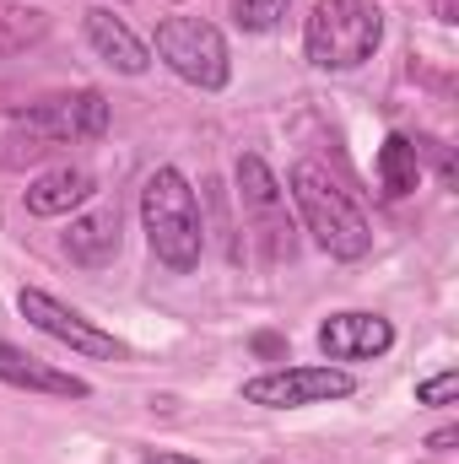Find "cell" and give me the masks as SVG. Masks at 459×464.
Listing matches in <instances>:
<instances>
[{
	"mask_svg": "<svg viewBox=\"0 0 459 464\" xmlns=\"http://www.w3.org/2000/svg\"><path fill=\"white\" fill-rule=\"evenodd\" d=\"M287 5H292V0H232V16H238L243 33H270V27L287 16Z\"/></svg>",
	"mask_w": 459,
	"mask_h": 464,
	"instance_id": "16",
	"label": "cell"
},
{
	"mask_svg": "<svg viewBox=\"0 0 459 464\" xmlns=\"http://www.w3.org/2000/svg\"><path fill=\"white\" fill-rule=\"evenodd\" d=\"M378 184H384L389 200L416 195V184H422V146L411 135H389L378 146Z\"/></svg>",
	"mask_w": 459,
	"mask_h": 464,
	"instance_id": "14",
	"label": "cell"
},
{
	"mask_svg": "<svg viewBox=\"0 0 459 464\" xmlns=\"http://www.w3.org/2000/svg\"><path fill=\"white\" fill-rule=\"evenodd\" d=\"M454 394H459V372L454 367L438 372V378H422V383H416V400H422V405H454Z\"/></svg>",
	"mask_w": 459,
	"mask_h": 464,
	"instance_id": "17",
	"label": "cell"
},
{
	"mask_svg": "<svg viewBox=\"0 0 459 464\" xmlns=\"http://www.w3.org/2000/svg\"><path fill=\"white\" fill-rule=\"evenodd\" d=\"M87 44H93V54L103 65H114L119 76H146V65H151L146 44L119 22L114 11H87Z\"/></svg>",
	"mask_w": 459,
	"mask_h": 464,
	"instance_id": "11",
	"label": "cell"
},
{
	"mask_svg": "<svg viewBox=\"0 0 459 464\" xmlns=\"http://www.w3.org/2000/svg\"><path fill=\"white\" fill-rule=\"evenodd\" d=\"M395 346V324L378 314H330L319 324V351L330 362H373Z\"/></svg>",
	"mask_w": 459,
	"mask_h": 464,
	"instance_id": "9",
	"label": "cell"
},
{
	"mask_svg": "<svg viewBox=\"0 0 459 464\" xmlns=\"http://www.w3.org/2000/svg\"><path fill=\"white\" fill-rule=\"evenodd\" d=\"M93 173H82V168H49V173H38L33 184H27V211L33 217H71L76 206H87L93 200Z\"/></svg>",
	"mask_w": 459,
	"mask_h": 464,
	"instance_id": "12",
	"label": "cell"
},
{
	"mask_svg": "<svg viewBox=\"0 0 459 464\" xmlns=\"http://www.w3.org/2000/svg\"><path fill=\"white\" fill-rule=\"evenodd\" d=\"M65 254L76 259V265H109L119 254V211H87V217H76L71 232H65Z\"/></svg>",
	"mask_w": 459,
	"mask_h": 464,
	"instance_id": "13",
	"label": "cell"
},
{
	"mask_svg": "<svg viewBox=\"0 0 459 464\" xmlns=\"http://www.w3.org/2000/svg\"><path fill=\"white\" fill-rule=\"evenodd\" d=\"M287 184H292V206H298V217H303V232H308L330 259H362V254L373 248V227H367L362 206L346 195L319 162H298Z\"/></svg>",
	"mask_w": 459,
	"mask_h": 464,
	"instance_id": "3",
	"label": "cell"
},
{
	"mask_svg": "<svg viewBox=\"0 0 459 464\" xmlns=\"http://www.w3.org/2000/svg\"><path fill=\"white\" fill-rule=\"evenodd\" d=\"M141 464H200V459H190V454H146Z\"/></svg>",
	"mask_w": 459,
	"mask_h": 464,
	"instance_id": "18",
	"label": "cell"
},
{
	"mask_svg": "<svg viewBox=\"0 0 459 464\" xmlns=\"http://www.w3.org/2000/svg\"><path fill=\"white\" fill-rule=\"evenodd\" d=\"M16 308H22V319H27L33 330H44L49 341L71 346L76 356H98V362H119V356H124V341L103 335L93 319H82L76 308H65V303L49 297L44 286H22V292H16Z\"/></svg>",
	"mask_w": 459,
	"mask_h": 464,
	"instance_id": "7",
	"label": "cell"
},
{
	"mask_svg": "<svg viewBox=\"0 0 459 464\" xmlns=\"http://www.w3.org/2000/svg\"><path fill=\"white\" fill-rule=\"evenodd\" d=\"M49 33V16L33 11V5H16V0H0V60L33 49L38 38Z\"/></svg>",
	"mask_w": 459,
	"mask_h": 464,
	"instance_id": "15",
	"label": "cell"
},
{
	"mask_svg": "<svg viewBox=\"0 0 459 464\" xmlns=\"http://www.w3.org/2000/svg\"><path fill=\"white\" fill-rule=\"evenodd\" d=\"M232 179H238V195H243V217L254 222V232L270 243V254H292V243L281 237V232H292L287 222V189H281V179L249 151V157H238V168H232Z\"/></svg>",
	"mask_w": 459,
	"mask_h": 464,
	"instance_id": "8",
	"label": "cell"
},
{
	"mask_svg": "<svg viewBox=\"0 0 459 464\" xmlns=\"http://www.w3.org/2000/svg\"><path fill=\"white\" fill-rule=\"evenodd\" d=\"M351 394H356V378L346 367H276L243 383V400L265 411H303V405H330Z\"/></svg>",
	"mask_w": 459,
	"mask_h": 464,
	"instance_id": "6",
	"label": "cell"
},
{
	"mask_svg": "<svg viewBox=\"0 0 459 464\" xmlns=\"http://www.w3.org/2000/svg\"><path fill=\"white\" fill-rule=\"evenodd\" d=\"M157 54L179 82H190L200 92H222L232 82L228 38L200 16H162L157 22Z\"/></svg>",
	"mask_w": 459,
	"mask_h": 464,
	"instance_id": "5",
	"label": "cell"
},
{
	"mask_svg": "<svg viewBox=\"0 0 459 464\" xmlns=\"http://www.w3.org/2000/svg\"><path fill=\"white\" fill-rule=\"evenodd\" d=\"M109 130V98L103 92H60V98H44L38 109L16 114V124L0 135V168H22V162H38L49 157L54 146H71V140H98Z\"/></svg>",
	"mask_w": 459,
	"mask_h": 464,
	"instance_id": "1",
	"label": "cell"
},
{
	"mask_svg": "<svg viewBox=\"0 0 459 464\" xmlns=\"http://www.w3.org/2000/svg\"><path fill=\"white\" fill-rule=\"evenodd\" d=\"M0 383L27 389V394H60V400H87V394H93V383H87V378L60 372V367L38 362L33 351L11 346V341H0Z\"/></svg>",
	"mask_w": 459,
	"mask_h": 464,
	"instance_id": "10",
	"label": "cell"
},
{
	"mask_svg": "<svg viewBox=\"0 0 459 464\" xmlns=\"http://www.w3.org/2000/svg\"><path fill=\"white\" fill-rule=\"evenodd\" d=\"M141 227H146V243H151L157 265H168L173 276L200 265L206 227H200L195 189H190V179L179 168H157L146 179V189H141Z\"/></svg>",
	"mask_w": 459,
	"mask_h": 464,
	"instance_id": "2",
	"label": "cell"
},
{
	"mask_svg": "<svg viewBox=\"0 0 459 464\" xmlns=\"http://www.w3.org/2000/svg\"><path fill=\"white\" fill-rule=\"evenodd\" d=\"M459 432L454 427H444V432H433V438H427V443H433V449H438V454H444V449H449V443H454Z\"/></svg>",
	"mask_w": 459,
	"mask_h": 464,
	"instance_id": "19",
	"label": "cell"
},
{
	"mask_svg": "<svg viewBox=\"0 0 459 464\" xmlns=\"http://www.w3.org/2000/svg\"><path fill=\"white\" fill-rule=\"evenodd\" d=\"M384 44V11L373 0H319L303 27V54L314 71H356Z\"/></svg>",
	"mask_w": 459,
	"mask_h": 464,
	"instance_id": "4",
	"label": "cell"
}]
</instances>
